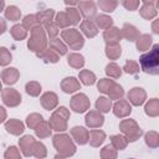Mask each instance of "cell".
<instances>
[{
    "label": "cell",
    "instance_id": "1",
    "mask_svg": "<svg viewBox=\"0 0 159 159\" xmlns=\"http://www.w3.org/2000/svg\"><path fill=\"white\" fill-rule=\"evenodd\" d=\"M140 70L148 75H159V45L155 43L149 48V52L139 57Z\"/></svg>",
    "mask_w": 159,
    "mask_h": 159
},
{
    "label": "cell",
    "instance_id": "2",
    "mask_svg": "<svg viewBox=\"0 0 159 159\" xmlns=\"http://www.w3.org/2000/svg\"><path fill=\"white\" fill-rule=\"evenodd\" d=\"M52 144L57 152L56 158H70L76 153V145L73 143V139L68 134L58 133L53 135Z\"/></svg>",
    "mask_w": 159,
    "mask_h": 159
},
{
    "label": "cell",
    "instance_id": "3",
    "mask_svg": "<svg viewBox=\"0 0 159 159\" xmlns=\"http://www.w3.org/2000/svg\"><path fill=\"white\" fill-rule=\"evenodd\" d=\"M47 47V37L43 26L39 25L30 30V39L27 40V48L32 52H40Z\"/></svg>",
    "mask_w": 159,
    "mask_h": 159
},
{
    "label": "cell",
    "instance_id": "4",
    "mask_svg": "<svg viewBox=\"0 0 159 159\" xmlns=\"http://www.w3.org/2000/svg\"><path fill=\"white\" fill-rule=\"evenodd\" d=\"M70 118V111L61 106L57 109H55V112L51 114L50 119H48V124L51 127L52 130L55 132H65L67 129V120Z\"/></svg>",
    "mask_w": 159,
    "mask_h": 159
},
{
    "label": "cell",
    "instance_id": "5",
    "mask_svg": "<svg viewBox=\"0 0 159 159\" xmlns=\"http://www.w3.org/2000/svg\"><path fill=\"white\" fill-rule=\"evenodd\" d=\"M61 39L71 50H81L84 45V39L82 34L76 29H65L61 32Z\"/></svg>",
    "mask_w": 159,
    "mask_h": 159
},
{
    "label": "cell",
    "instance_id": "6",
    "mask_svg": "<svg viewBox=\"0 0 159 159\" xmlns=\"http://www.w3.org/2000/svg\"><path fill=\"white\" fill-rule=\"evenodd\" d=\"M119 130L123 133V135L127 138L128 142H135L143 134V130L140 129L138 123L134 119H130V118L129 119H123L119 123Z\"/></svg>",
    "mask_w": 159,
    "mask_h": 159
},
{
    "label": "cell",
    "instance_id": "7",
    "mask_svg": "<svg viewBox=\"0 0 159 159\" xmlns=\"http://www.w3.org/2000/svg\"><path fill=\"white\" fill-rule=\"evenodd\" d=\"M89 106L91 102L84 93H77L70 101V107L76 113H84L87 109H89Z\"/></svg>",
    "mask_w": 159,
    "mask_h": 159
},
{
    "label": "cell",
    "instance_id": "8",
    "mask_svg": "<svg viewBox=\"0 0 159 159\" xmlns=\"http://www.w3.org/2000/svg\"><path fill=\"white\" fill-rule=\"evenodd\" d=\"M1 99L5 106L7 107H17L21 103V94L15 89V88H4L1 91Z\"/></svg>",
    "mask_w": 159,
    "mask_h": 159
},
{
    "label": "cell",
    "instance_id": "9",
    "mask_svg": "<svg viewBox=\"0 0 159 159\" xmlns=\"http://www.w3.org/2000/svg\"><path fill=\"white\" fill-rule=\"evenodd\" d=\"M77 5H78L80 14L84 19L92 20L97 15V5L93 0H83V1H80Z\"/></svg>",
    "mask_w": 159,
    "mask_h": 159
},
{
    "label": "cell",
    "instance_id": "10",
    "mask_svg": "<svg viewBox=\"0 0 159 159\" xmlns=\"http://www.w3.org/2000/svg\"><path fill=\"white\" fill-rule=\"evenodd\" d=\"M127 97H128V99H129L128 102L130 104L139 107L147 101V92L142 87H133L132 89H129Z\"/></svg>",
    "mask_w": 159,
    "mask_h": 159
},
{
    "label": "cell",
    "instance_id": "11",
    "mask_svg": "<svg viewBox=\"0 0 159 159\" xmlns=\"http://www.w3.org/2000/svg\"><path fill=\"white\" fill-rule=\"evenodd\" d=\"M113 113L118 118H125L132 113V106L127 99L119 98L113 104Z\"/></svg>",
    "mask_w": 159,
    "mask_h": 159
},
{
    "label": "cell",
    "instance_id": "12",
    "mask_svg": "<svg viewBox=\"0 0 159 159\" xmlns=\"http://www.w3.org/2000/svg\"><path fill=\"white\" fill-rule=\"evenodd\" d=\"M84 123L88 128H99L104 123V117L99 111H89L86 114Z\"/></svg>",
    "mask_w": 159,
    "mask_h": 159
},
{
    "label": "cell",
    "instance_id": "13",
    "mask_svg": "<svg viewBox=\"0 0 159 159\" xmlns=\"http://www.w3.org/2000/svg\"><path fill=\"white\" fill-rule=\"evenodd\" d=\"M71 133V138L80 145H84L86 143H88V137H89V132L81 125H76L73 128H71L70 130Z\"/></svg>",
    "mask_w": 159,
    "mask_h": 159
},
{
    "label": "cell",
    "instance_id": "14",
    "mask_svg": "<svg viewBox=\"0 0 159 159\" xmlns=\"http://www.w3.org/2000/svg\"><path fill=\"white\" fill-rule=\"evenodd\" d=\"M40 103H41V106H42L46 111H52V109H55V108L57 107V104H58V97H57V94H56L55 92L48 91V92H45V93L40 97Z\"/></svg>",
    "mask_w": 159,
    "mask_h": 159
},
{
    "label": "cell",
    "instance_id": "15",
    "mask_svg": "<svg viewBox=\"0 0 159 159\" xmlns=\"http://www.w3.org/2000/svg\"><path fill=\"white\" fill-rule=\"evenodd\" d=\"M35 138L32 135H24L19 139V147L20 150L22 152V154L25 157H31L32 155V150H34V144H35Z\"/></svg>",
    "mask_w": 159,
    "mask_h": 159
},
{
    "label": "cell",
    "instance_id": "16",
    "mask_svg": "<svg viewBox=\"0 0 159 159\" xmlns=\"http://www.w3.org/2000/svg\"><path fill=\"white\" fill-rule=\"evenodd\" d=\"M19 77H20V72L15 67H7L1 72V81L7 86L15 84L17 82Z\"/></svg>",
    "mask_w": 159,
    "mask_h": 159
},
{
    "label": "cell",
    "instance_id": "17",
    "mask_svg": "<svg viewBox=\"0 0 159 159\" xmlns=\"http://www.w3.org/2000/svg\"><path fill=\"white\" fill-rule=\"evenodd\" d=\"M61 89L65 93H75L81 89V83L76 77H66L61 81Z\"/></svg>",
    "mask_w": 159,
    "mask_h": 159
},
{
    "label": "cell",
    "instance_id": "18",
    "mask_svg": "<svg viewBox=\"0 0 159 159\" xmlns=\"http://www.w3.org/2000/svg\"><path fill=\"white\" fill-rule=\"evenodd\" d=\"M36 56L40 58V60H42L43 62H50V63H56V62H58V60H60V55L56 52V51H53L51 47H45L43 50H41L40 52H36Z\"/></svg>",
    "mask_w": 159,
    "mask_h": 159
},
{
    "label": "cell",
    "instance_id": "19",
    "mask_svg": "<svg viewBox=\"0 0 159 159\" xmlns=\"http://www.w3.org/2000/svg\"><path fill=\"white\" fill-rule=\"evenodd\" d=\"M5 129L12 135H20L25 130V124L19 119H9L5 122Z\"/></svg>",
    "mask_w": 159,
    "mask_h": 159
},
{
    "label": "cell",
    "instance_id": "20",
    "mask_svg": "<svg viewBox=\"0 0 159 159\" xmlns=\"http://www.w3.org/2000/svg\"><path fill=\"white\" fill-rule=\"evenodd\" d=\"M120 34H122V37L125 39V40L129 41V42L135 41L137 37L140 35V34H139V30H138L134 25L128 24V22H125V24L123 25V27L120 29Z\"/></svg>",
    "mask_w": 159,
    "mask_h": 159
},
{
    "label": "cell",
    "instance_id": "21",
    "mask_svg": "<svg viewBox=\"0 0 159 159\" xmlns=\"http://www.w3.org/2000/svg\"><path fill=\"white\" fill-rule=\"evenodd\" d=\"M106 140V133L101 129H93L89 132V137H88V142L89 145L93 148H98L99 145L103 144V142Z\"/></svg>",
    "mask_w": 159,
    "mask_h": 159
},
{
    "label": "cell",
    "instance_id": "22",
    "mask_svg": "<svg viewBox=\"0 0 159 159\" xmlns=\"http://www.w3.org/2000/svg\"><path fill=\"white\" fill-rule=\"evenodd\" d=\"M80 29H81V31L83 32V35H84L86 37H88V39H92V37L97 36V34H98V29H97V26L94 25V22H93L92 20H88V19L83 20V21L80 24Z\"/></svg>",
    "mask_w": 159,
    "mask_h": 159
},
{
    "label": "cell",
    "instance_id": "23",
    "mask_svg": "<svg viewBox=\"0 0 159 159\" xmlns=\"http://www.w3.org/2000/svg\"><path fill=\"white\" fill-rule=\"evenodd\" d=\"M103 39L106 43H112V42H119L122 40V34L120 30L116 26H111L104 30L103 32Z\"/></svg>",
    "mask_w": 159,
    "mask_h": 159
},
{
    "label": "cell",
    "instance_id": "24",
    "mask_svg": "<svg viewBox=\"0 0 159 159\" xmlns=\"http://www.w3.org/2000/svg\"><path fill=\"white\" fill-rule=\"evenodd\" d=\"M152 43H153V39L149 34H142L137 37L135 40V46H137V50L140 51V52H145L148 51L150 47H152Z\"/></svg>",
    "mask_w": 159,
    "mask_h": 159
},
{
    "label": "cell",
    "instance_id": "25",
    "mask_svg": "<svg viewBox=\"0 0 159 159\" xmlns=\"http://www.w3.org/2000/svg\"><path fill=\"white\" fill-rule=\"evenodd\" d=\"M139 14L143 19L152 20L158 15V10H157V6H154V4H143L139 7Z\"/></svg>",
    "mask_w": 159,
    "mask_h": 159
},
{
    "label": "cell",
    "instance_id": "26",
    "mask_svg": "<svg viewBox=\"0 0 159 159\" xmlns=\"http://www.w3.org/2000/svg\"><path fill=\"white\" fill-rule=\"evenodd\" d=\"M94 25L97 26V29L101 30H106L111 26H113V19L106 14H101V15H96L94 16Z\"/></svg>",
    "mask_w": 159,
    "mask_h": 159
},
{
    "label": "cell",
    "instance_id": "27",
    "mask_svg": "<svg viewBox=\"0 0 159 159\" xmlns=\"http://www.w3.org/2000/svg\"><path fill=\"white\" fill-rule=\"evenodd\" d=\"M34 130H35L36 137H37V138H40V139L48 138V137L51 135V133H52V129H51V127H50L48 122H46V120H41Z\"/></svg>",
    "mask_w": 159,
    "mask_h": 159
},
{
    "label": "cell",
    "instance_id": "28",
    "mask_svg": "<svg viewBox=\"0 0 159 159\" xmlns=\"http://www.w3.org/2000/svg\"><path fill=\"white\" fill-rule=\"evenodd\" d=\"M55 15H56V14H55V10H53V9H46V10L39 11V12L36 14V17H37V20H39V24H40L41 26H43V25H46V24L53 21Z\"/></svg>",
    "mask_w": 159,
    "mask_h": 159
},
{
    "label": "cell",
    "instance_id": "29",
    "mask_svg": "<svg viewBox=\"0 0 159 159\" xmlns=\"http://www.w3.org/2000/svg\"><path fill=\"white\" fill-rule=\"evenodd\" d=\"M144 112L149 117H158L159 116V99L158 98H152L145 103Z\"/></svg>",
    "mask_w": 159,
    "mask_h": 159
},
{
    "label": "cell",
    "instance_id": "30",
    "mask_svg": "<svg viewBox=\"0 0 159 159\" xmlns=\"http://www.w3.org/2000/svg\"><path fill=\"white\" fill-rule=\"evenodd\" d=\"M122 53V48L119 42H112L106 45V56L109 60H117Z\"/></svg>",
    "mask_w": 159,
    "mask_h": 159
},
{
    "label": "cell",
    "instance_id": "31",
    "mask_svg": "<svg viewBox=\"0 0 159 159\" xmlns=\"http://www.w3.org/2000/svg\"><path fill=\"white\" fill-rule=\"evenodd\" d=\"M67 62L68 65L75 68V70H80L84 66V57L81 55V53H77V52H73V53H70L68 57H67Z\"/></svg>",
    "mask_w": 159,
    "mask_h": 159
},
{
    "label": "cell",
    "instance_id": "32",
    "mask_svg": "<svg viewBox=\"0 0 159 159\" xmlns=\"http://www.w3.org/2000/svg\"><path fill=\"white\" fill-rule=\"evenodd\" d=\"M10 34L12 36L14 40L16 41H22L26 39L27 36V30L22 26V24H17V25H14L11 29H10Z\"/></svg>",
    "mask_w": 159,
    "mask_h": 159
},
{
    "label": "cell",
    "instance_id": "33",
    "mask_svg": "<svg viewBox=\"0 0 159 159\" xmlns=\"http://www.w3.org/2000/svg\"><path fill=\"white\" fill-rule=\"evenodd\" d=\"M78 78L81 81V83H83L84 86H92V84L96 83V80H97L96 78V75L92 71H89V70H82V71H80Z\"/></svg>",
    "mask_w": 159,
    "mask_h": 159
},
{
    "label": "cell",
    "instance_id": "34",
    "mask_svg": "<svg viewBox=\"0 0 159 159\" xmlns=\"http://www.w3.org/2000/svg\"><path fill=\"white\" fill-rule=\"evenodd\" d=\"M109 140H111V144L117 149V150H123L127 148L128 145V140L124 135H120V134H114V135H111L109 137Z\"/></svg>",
    "mask_w": 159,
    "mask_h": 159
},
{
    "label": "cell",
    "instance_id": "35",
    "mask_svg": "<svg viewBox=\"0 0 159 159\" xmlns=\"http://www.w3.org/2000/svg\"><path fill=\"white\" fill-rule=\"evenodd\" d=\"M50 47H51L53 51H56L60 56H63V55L67 53V46L65 45V42H63L62 40H60V39H57V37L50 39Z\"/></svg>",
    "mask_w": 159,
    "mask_h": 159
},
{
    "label": "cell",
    "instance_id": "36",
    "mask_svg": "<svg viewBox=\"0 0 159 159\" xmlns=\"http://www.w3.org/2000/svg\"><path fill=\"white\" fill-rule=\"evenodd\" d=\"M144 140H145V144L149 147V148H158L159 147V134L158 132L155 130H149L148 133H145L144 135Z\"/></svg>",
    "mask_w": 159,
    "mask_h": 159
},
{
    "label": "cell",
    "instance_id": "37",
    "mask_svg": "<svg viewBox=\"0 0 159 159\" xmlns=\"http://www.w3.org/2000/svg\"><path fill=\"white\" fill-rule=\"evenodd\" d=\"M4 12H5V17L7 20H10V21H17L21 17V11L15 5H10V6L5 7L4 9Z\"/></svg>",
    "mask_w": 159,
    "mask_h": 159
},
{
    "label": "cell",
    "instance_id": "38",
    "mask_svg": "<svg viewBox=\"0 0 159 159\" xmlns=\"http://www.w3.org/2000/svg\"><path fill=\"white\" fill-rule=\"evenodd\" d=\"M107 94H108V97H109V99L112 101V99H119V98H122L123 96H124V89H123V87L120 86V84H118V83H113L112 86H111V88L108 89V92H107Z\"/></svg>",
    "mask_w": 159,
    "mask_h": 159
},
{
    "label": "cell",
    "instance_id": "39",
    "mask_svg": "<svg viewBox=\"0 0 159 159\" xmlns=\"http://www.w3.org/2000/svg\"><path fill=\"white\" fill-rule=\"evenodd\" d=\"M112 108V102L107 97H99L96 101V109L101 113H108Z\"/></svg>",
    "mask_w": 159,
    "mask_h": 159
},
{
    "label": "cell",
    "instance_id": "40",
    "mask_svg": "<svg viewBox=\"0 0 159 159\" xmlns=\"http://www.w3.org/2000/svg\"><path fill=\"white\" fill-rule=\"evenodd\" d=\"M97 5L104 12H113L118 6V0H98Z\"/></svg>",
    "mask_w": 159,
    "mask_h": 159
},
{
    "label": "cell",
    "instance_id": "41",
    "mask_svg": "<svg viewBox=\"0 0 159 159\" xmlns=\"http://www.w3.org/2000/svg\"><path fill=\"white\" fill-rule=\"evenodd\" d=\"M106 75L109 78H119L122 76V68L116 62H111L106 66Z\"/></svg>",
    "mask_w": 159,
    "mask_h": 159
},
{
    "label": "cell",
    "instance_id": "42",
    "mask_svg": "<svg viewBox=\"0 0 159 159\" xmlns=\"http://www.w3.org/2000/svg\"><path fill=\"white\" fill-rule=\"evenodd\" d=\"M25 91H26V93H27L29 96H31V97H37V96H40V93H41V84H40L39 82H36V81H30V82L26 83Z\"/></svg>",
    "mask_w": 159,
    "mask_h": 159
},
{
    "label": "cell",
    "instance_id": "43",
    "mask_svg": "<svg viewBox=\"0 0 159 159\" xmlns=\"http://www.w3.org/2000/svg\"><path fill=\"white\" fill-rule=\"evenodd\" d=\"M55 24L60 27V29H67L71 22H70V19L66 14V11H60L56 14V17H55Z\"/></svg>",
    "mask_w": 159,
    "mask_h": 159
},
{
    "label": "cell",
    "instance_id": "44",
    "mask_svg": "<svg viewBox=\"0 0 159 159\" xmlns=\"http://www.w3.org/2000/svg\"><path fill=\"white\" fill-rule=\"evenodd\" d=\"M66 14L70 19V22L71 25H78L80 24V20H81V15H80V11L78 9H75L73 6H67L66 7Z\"/></svg>",
    "mask_w": 159,
    "mask_h": 159
},
{
    "label": "cell",
    "instance_id": "45",
    "mask_svg": "<svg viewBox=\"0 0 159 159\" xmlns=\"http://www.w3.org/2000/svg\"><path fill=\"white\" fill-rule=\"evenodd\" d=\"M117 155H118V150L112 144L103 147L101 150V158L102 159H116Z\"/></svg>",
    "mask_w": 159,
    "mask_h": 159
},
{
    "label": "cell",
    "instance_id": "46",
    "mask_svg": "<svg viewBox=\"0 0 159 159\" xmlns=\"http://www.w3.org/2000/svg\"><path fill=\"white\" fill-rule=\"evenodd\" d=\"M122 71H124L125 73H129V75H137L139 71H140V67H139V63L133 61V60H127Z\"/></svg>",
    "mask_w": 159,
    "mask_h": 159
},
{
    "label": "cell",
    "instance_id": "47",
    "mask_svg": "<svg viewBox=\"0 0 159 159\" xmlns=\"http://www.w3.org/2000/svg\"><path fill=\"white\" fill-rule=\"evenodd\" d=\"M39 20L36 17V14H32V15H26L22 20V26L29 31V30H32L34 27L39 26Z\"/></svg>",
    "mask_w": 159,
    "mask_h": 159
},
{
    "label": "cell",
    "instance_id": "48",
    "mask_svg": "<svg viewBox=\"0 0 159 159\" xmlns=\"http://www.w3.org/2000/svg\"><path fill=\"white\" fill-rule=\"evenodd\" d=\"M32 155H34L35 158H39V159L46 158V155H47V149H46L45 144L41 143V142H35V144H34V150H32Z\"/></svg>",
    "mask_w": 159,
    "mask_h": 159
},
{
    "label": "cell",
    "instance_id": "49",
    "mask_svg": "<svg viewBox=\"0 0 159 159\" xmlns=\"http://www.w3.org/2000/svg\"><path fill=\"white\" fill-rule=\"evenodd\" d=\"M41 120H43V118H42V116L40 113H31V114H29L26 117V125L30 129H35Z\"/></svg>",
    "mask_w": 159,
    "mask_h": 159
},
{
    "label": "cell",
    "instance_id": "50",
    "mask_svg": "<svg viewBox=\"0 0 159 159\" xmlns=\"http://www.w3.org/2000/svg\"><path fill=\"white\" fill-rule=\"evenodd\" d=\"M43 29H45V32L47 34L48 39H55V37H57V35H58V32H60V27H58L53 21H51V22L43 25Z\"/></svg>",
    "mask_w": 159,
    "mask_h": 159
},
{
    "label": "cell",
    "instance_id": "51",
    "mask_svg": "<svg viewBox=\"0 0 159 159\" xmlns=\"http://www.w3.org/2000/svg\"><path fill=\"white\" fill-rule=\"evenodd\" d=\"M12 61L11 52L6 47H0V66H7Z\"/></svg>",
    "mask_w": 159,
    "mask_h": 159
},
{
    "label": "cell",
    "instance_id": "52",
    "mask_svg": "<svg viewBox=\"0 0 159 159\" xmlns=\"http://www.w3.org/2000/svg\"><path fill=\"white\" fill-rule=\"evenodd\" d=\"M113 83H114V81L111 80V78H101L97 83V88L101 93H107Z\"/></svg>",
    "mask_w": 159,
    "mask_h": 159
},
{
    "label": "cell",
    "instance_id": "53",
    "mask_svg": "<svg viewBox=\"0 0 159 159\" xmlns=\"http://www.w3.org/2000/svg\"><path fill=\"white\" fill-rule=\"evenodd\" d=\"M4 158L5 159H20L21 158V154H20V150L15 145H11L4 153Z\"/></svg>",
    "mask_w": 159,
    "mask_h": 159
},
{
    "label": "cell",
    "instance_id": "54",
    "mask_svg": "<svg viewBox=\"0 0 159 159\" xmlns=\"http://www.w3.org/2000/svg\"><path fill=\"white\" fill-rule=\"evenodd\" d=\"M139 1L140 0H122V5L129 10V11H134V10H138L139 7Z\"/></svg>",
    "mask_w": 159,
    "mask_h": 159
},
{
    "label": "cell",
    "instance_id": "55",
    "mask_svg": "<svg viewBox=\"0 0 159 159\" xmlns=\"http://www.w3.org/2000/svg\"><path fill=\"white\" fill-rule=\"evenodd\" d=\"M7 30V25H6V21L2 19V17H0V35H2L5 31Z\"/></svg>",
    "mask_w": 159,
    "mask_h": 159
},
{
    "label": "cell",
    "instance_id": "56",
    "mask_svg": "<svg viewBox=\"0 0 159 159\" xmlns=\"http://www.w3.org/2000/svg\"><path fill=\"white\" fill-rule=\"evenodd\" d=\"M6 109L4 108V107H1L0 106V123H2V122H5V119H6Z\"/></svg>",
    "mask_w": 159,
    "mask_h": 159
},
{
    "label": "cell",
    "instance_id": "57",
    "mask_svg": "<svg viewBox=\"0 0 159 159\" xmlns=\"http://www.w3.org/2000/svg\"><path fill=\"white\" fill-rule=\"evenodd\" d=\"M158 24H159V20H154L153 21V24H152V30H153V32L154 34H159V27H158Z\"/></svg>",
    "mask_w": 159,
    "mask_h": 159
},
{
    "label": "cell",
    "instance_id": "58",
    "mask_svg": "<svg viewBox=\"0 0 159 159\" xmlns=\"http://www.w3.org/2000/svg\"><path fill=\"white\" fill-rule=\"evenodd\" d=\"M63 1L67 6H73V5H77L80 2V0H63Z\"/></svg>",
    "mask_w": 159,
    "mask_h": 159
},
{
    "label": "cell",
    "instance_id": "59",
    "mask_svg": "<svg viewBox=\"0 0 159 159\" xmlns=\"http://www.w3.org/2000/svg\"><path fill=\"white\" fill-rule=\"evenodd\" d=\"M5 9V0H0V12Z\"/></svg>",
    "mask_w": 159,
    "mask_h": 159
},
{
    "label": "cell",
    "instance_id": "60",
    "mask_svg": "<svg viewBox=\"0 0 159 159\" xmlns=\"http://www.w3.org/2000/svg\"><path fill=\"white\" fill-rule=\"evenodd\" d=\"M144 4H155L157 0H142Z\"/></svg>",
    "mask_w": 159,
    "mask_h": 159
},
{
    "label": "cell",
    "instance_id": "61",
    "mask_svg": "<svg viewBox=\"0 0 159 159\" xmlns=\"http://www.w3.org/2000/svg\"><path fill=\"white\" fill-rule=\"evenodd\" d=\"M2 91V84H1V81H0V92Z\"/></svg>",
    "mask_w": 159,
    "mask_h": 159
}]
</instances>
